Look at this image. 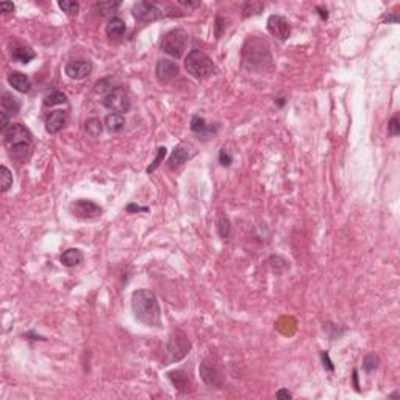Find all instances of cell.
Segmentation results:
<instances>
[{"mask_svg":"<svg viewBox=\"0 0 400 400\" xmlns=\"http://www.w3.org/2000/svg\"><path fill=\"white\" fill-rule=\"evenodd\" d=\"M69 210L78 219H95L102 216V208L92 200L78 199L69 205Z\"/></svg>","mask_w":400,"mask_h":400,"instance_id":"9c48e42d","label":"cell"},{"mask_svg":"<svg viewBox=\"0 0 400 400\" xmlns=\"http://www.w3.org/2000/svg\"><path fill=\"white\" fill-rule=\"evenodd\" d=\"M263 10H264V5L261 2H255V0H252V2H244L242 3V16L244 18L260 14Z\"/></svg>","mask_w":400,"mask_h":400,"instance_id":"484cf974","label":"cell"},{"mask_svg":"<svg viewBox=\"0 0 400 400\" xmlns=\"http://www.w3.org/2000/svg\"><path fill=\"white\" fill-rule=\"evenodd\" d=\"M191 157V153H189V147L188 145H184V144H180V145H177L172 155H170V158H169V167L170 169H175V167H179L182 164H184Z\"/></svg>","mask_w":400,"mask_h":400,"instance_id":"ac0fdd59","label":"cell"},{"mask_svg":"<svg viewBox=\"0 0 400 400\" xmlns=\"http://www.w3.org/2000/svg\"><path fill=\"white\" fill-rule=\"evenodd\" d=\"M184 69L194 78L203 80V78H208L214 72V63L205 52L194 49L184 58Z\"/></svg>","mask_w":400,"mask_h":400,"instance_id":"277c9868","label":"cell"},{"mask_svg":"<svg viewBox=\"0 0 400 400\" xmlns=\"http://www.w3.org/2000/svg\"><path fill=\"white\" fill-rule=\"evenodd\" d=\"M189 36L188 33L183 30V28H174V30L167 32L161 39V50L164 52L166 55L172 58H182L184 50L188 47Z\"/></svg>","mask_w":400,"mask_h":400,"instance_id":"5b68a950","label":"cell"},{"mask_svg":"<svg viewBox=\"0 0 400 400\" xmlns=\"http://www.w3.org/2000/svg\"><path fill=\"white\" fill-rule=\"evenodd\" d=\"M242 66L247 71H269L272 68L271 47L260 36H252L242 46Z\"/></svg>","mask_w":400,"mask_h":400,"instance_id":"7a4b0ae2","label":"cell"},{"mask_svg":"<svg viewBox=\"0 0 400 400\" xmlns=\"http://www.w3.org/2000/svg\"><path fill=\"white\" fill-rule=\"evenodd\" d=\"M277 105L278 107H283L285 105V99H277Z\"/></svg>","mask_w":400,"mask_h":400,"instance_id":"bcb514c9","label":"cell"},{"mask_svg":"<svg viewBox=\"0 0 400 400\" xmlns=\"http://www.w3.org/2000/svg\"><path fill=\"white\" fill-rule=\"evenodd\" d=\"M58 6L68 14H77L80 11V3L73 2V0H63V2H58Z\"/></svg>","mask_w":400,"mask_h":400,"instance_id":"1f68e13d","label":"cell"},{"mask_svg":"<svg viewBox=\"0 0 400 400\" xmlns=\"http://www.w3.org/2000/svg\"><path fill=\"white\" fill-rule=\"evenodd\" d=\"M225 28H227V20H225V18H222L219 14V16H216V22H214V33H216L218 39L224 35Z\"/></svg>","mask_w":400,"mask_h":400,"instance_id":"836d02e7","label":"cell"},{"mask_svg":"<svg viewBox=\"0 0 400 400\" xmlns=\"http://www.w3.org/2000/svg\"><path fill=\"white\" fill-rule=\"evenodd\" d=\"M0 179H2V192H6L13 186V174L5 164L0 167Z\"/></svg>","mask_w":400,"mask_h":400,"instance_id":"f1b7e54d","label":"cell"},{"mask_svg":"<svg viewBox=\"0 0 400 400\" xmlns=\"http://www.w3.org/2000/svg\"><path fill=\"white\" fill-rule=\"evenodd\" d=\"M105 127L108 131L111 133H117L121 131L124 127H125V119L122 114H117V113H109L107 117H105Z\"/></svg>","mask_w":400,"mask_h":400,"instance_id":"7402d4cb","label":"cell"},{"mask_svg":"<svg viewBox=\"0 0 400 400\" xmlns=\"http://www.w3.org/2000/svg\"><path fill=\"white\" fill-rule=\"evenodd\" d=\"M379 363H380V358L377 357L375 353H369L363 360V367H364L366 372H372L377 367H379Z\"/></svg>","mask_w":400,"mask_h":400,"instance_id":"4dcf8cb0","label":"cell"},{"mask_svg":"<svg viewBox=\"0 0 400 400\" xmlns=\"http://www.w3.org/2000/svg\"><path fill=\"white\" fill-rule=\"evenodd\" d=\"M119 6H121V2H111L109 0V2H97L94 5V8L99 14H102V16H109V14L116 13V10H119Z\"/></svg>","mask_w":400,"mask_h":400,"instance_id":"d4e9b609","label":"cell"},{"mask_svg":"<svg viewBox=\"0 0 400 400\" xmlns=\"http://www.w3.org/2000/svg\"><path fill=\"white\" fill-rule=\"evenodd\" d=\"M103 107L108 108L111 113H117V114H124L130 109L131 103H130V97L125 90L117 86L116 90H113L111 92H108L105 97L102 100Z\"/></svg>","mask_w":400,"mask_h":400,"instance_id":"52a82bcc","label":"cell"},{"mask_svg":"<svg viewBox=\"0 0 400 400\" xmlns=\"http://www.w3.org/2000/svg\"><path fill=\"white\" fill-rule=\"evenodd\" d=\"M232 232V225H230V219H228L227 214H220L218 219V233L222 239H227L230 236Z\"/></svg>","mask_w":400,"mask_h":400,"instance_id":"4316f807","label":"cell"},{"mask_svg":"<svg viewBox=\"0 0 400 400\" xmlns=\"http://www.w3.org/2000/svg\"><path fill=\"white\" fill-rule=\"evenodd\" d=\"M189 352H191V343L188 336L184 335L182 330H175L172 335L169 336L167 345H166V355H167L166 364L183 360Z\"/></svg>","mask_w":400,"mask_h":400,"instance_id":"8992f818","label":"cell"},{"mask_svg":"<svg viewBox=\"0 0 400 400\" xmlns=\"http://www.w3.org/2000/svg\"><path fill=\"white\" fill-rule=\"evenodd\" d=\"M353 386L357 391H360V384H358V372H357V369L353 370Z\"/></svg>","mask_w":400,"mask_h":400,"instance_id":"7bdbcfd3","label":"cell"},{"mask_svg":"<svg viewBox=\"0 0 400 400\" xmlns=\"http://www.w3.org/2000/svg\"><path fill=\"white\" fill-rule=\"evenodd\" d=\"M164 157H166V147H158L157 157H155V160H153V163H152V164H150L149 167H147V172H149V174L155 172V170H157V169L160 167L161 161L164 160Z\"/></svg>","mask_w":400,"mask_h":400,"instance_id":"d6a6232c","label":"cell"},{"mask_svg":"<svg viewBox=\"0 0 400 400\" xmlns=\"http://www.w3.org/2000/svg\"><path fill=\"white\" fill-rule=\"evenodd\" d=\"M384 22H388V24H389V22H399V16H397V14H391V16L384 18Z\"/></svg>","mask_w":400,"mask_h":400,"instance_id":"ee69618b","label":"cell"},{"mask_svg":"<svg viewBox=\"0 0 400 400\" xmlns=\"http://www.w3.org/2000/svg\"><path fill=\"white\" fill-rule=\"evenodd\" d=\"M91 71H92V66L86 60H73V61L66 64V68H64L66 75L72 80H83L90 75Z\"/></svg>","mask_w":400,"mask_h":400,"instance_id":"4fadbf2b","label":"cell"},{"mask_svg":"<svg viewBox=\"0 0 400 400\" xmlns=\"http://www.w3.org/2000/svg\"><path fill=\"white\" fill-rule=\"evenodd\" d=\"M167 375H169V380L172 382V384L180 392H188L189 391L191 382H189L188 374L184 372V370H172V372H169Z\"/></svg>","mask_w":400,"mask_h":400,"instance_id":"ffe728a7","label":"cell"},{"mask_svg":"<svg viewBox=\"0 0 400 400\" xmlns=\"http://www.w3.org/2000/svg\"><path fill=\"white\" fill-rule=\"evenodd\" d=\"M317 11H321L319 14H321V18H322V19H327V18H328L327 10H324V8H321V6H317Z\"/></svg>","mask_w":400,"mask_h":400,"instance_id":"f6af8a7d","label":"cell"},{"mask_svg":"<svg viewBox=\"0 0 400 400\" xmlns=\"http://www.w3.org/2000/svg\"><path fill=\"white\" fill-rule=\"evenodd\" d=\"M321 358H322V364H324L325 370H330V372H333V370H335V366H333V363L330 360V355L327 352H324L321 355Z\"/></svg>","mask_w":400,"mask_h":400,"instance_id":"74e56055","label":"cell"},{"mask_svg":"<svg viewBox=\"0 0 400 400\" xmlns=\"http://www.w3.org/2000/svg\"><path fill=\"white\" fill-rule=\"evenodd\" d=\"M0 10H2L3 14H6V13H13V11H14V5L10 3V2H2V3H0Z\"/></svg>","mask_w":400,"mask_h":400,"instance_id":"60d3db41","label":"cell"},{"mask_svg":"<svg viewBox=\"0 0 400 400\" xmlns=\"http://www.w3.org/2000/svg\"><path fill=\"white\" fill-rule=\"evenodd\" d=\"M127 213H133V211H149V208H147V206H138V205H135V203H130V205H127Z\"/></svg>","mask_w":400,"mask_h":400,"instance_id":"ab89813d","label":"cell"},{"mask_svg":"<svg viewBox=\"0 0 400 400\" xmlns=\"http://www.w3.org/2000/svg\"><path fill=\"white\" fill-rule=\"evenodd\" d=\"M10 119H8V114L5 113V111H2V113H0V131H2V135L3 133L8 130V127H10Z\"/></svg>","mask_w":400,"mask_h":400,"instance_id":"8d00e7d4","label":"cell"},{"mask_svg":"<svg viewBox=\"0 0 400 400\" xmlns=\"http://www.w3.org/2000/svg\"><path fill=\"white\" fill-rule=\"evenodd\" d=\"M388 133L391 136H397L400 133V122H399V117L397 116H392L391 121L388 124Z\"/></svg>","mask_w":400,"mask_h":400,"instance_id":"e575fe53","label":"cell"},{"mask_svg":"<svg viewBox=\"0 0 400 400\" xmlns=\"http://www.w3.org/2000/svg\"><path fill=\"white\" fill-rule=\"evenodd\" d=\"M8 83L19 92H28L32 88V80L22 72H11L8 77Z\"/></svg>","mask_w":400,"mask_h":400,"instance_id":"d6986e66","label":"cell"},{"mask_svg":"<svg viewBox=\"0 0 400 400\" xmlns=\"http://www.w3.org/2000/svg\"><path fill=\"white\" fill-rule=\"evenodd\" d=\"M268 32L278 41H286L291 36V24L280 14H272L268 19Z\"/></svg>","mask_w":400,"mask_h":400,"instance_id":"8fae6325","label":"cell"},{"mask_svg":"<svg viewBox=\"0 0 400 400\" xmlns=\"http://www.w3.org/2000/svg\"><path fill=\"white\" fill-rule=\"evenodd\" d=\"M66 124H68V113H66V111H61V109L52 111V113L46 117V130H47V133H50V135L60 133L66 127Z\"/></svg>","mask_w":400,"mask_h":400,"instance_id":"5bb4252c","label":"cell"},{"mask_svg":"<svg viewBox=\"0 0 400 400\" xmlns=\"http://www.w3.org/2000/svg\"><path fill=\"white\" fill-rule=\"evenodd\" d=\"M3 143L13 160L25 161L33 147V135L22 124H11L3 133Z\"/></svg>","mask_w":400,"mask_h":400,"instance_id":"3957f363","label":"cell"},{"mask_svg":"<svg viewBox=\"0 0 400 400\" xmlns=\"http://www.w3.org/2000/svg\"><path fill=\"white\" fill-rule=\"evenodd\" d=\"M83 260H85V255L80 249H68L64 250L60 256L61 264L66 266V268H75V266L83 263Z\"/></svg>","mask_w":400,"mask_h":400,"instance_id":"2e32d148","label":"cell"},{"mask_svg":"<svg viewBox=\"0 0 400 400\" xmlns=\"http://www.w3.org/2000/svg\"><path fill=\"white\" fill-rule=\"evenodd\" d=\"M275 397L280 400H290V399H292V394L288 389H278L275 392Z\"/></svg>","mask_w":400,"mask_h":400,"instance_id":"f35d334b","label":"cell"},{"mask_svg":"<svg viewBox=\"0 0 400 400\" xmlns=\"http://www.w3.org/2000/svg\"><path fill=\"white\" fill-rule=\"evenodd\" d=\"M131 311L147 327H161V308L157 295L149 290H138L131 295Z\"/></svg>","mask_w":400,"mask_h":400,"instance_id":"6da1fadb","label":"cell"},{"mask_svg":"<svg viewBox=\"0 0 400 400\" xmlns=\"http://www.w3.org/2000/svg\"><path fill=\"white\" fill-rule=\"evenodd\" d=\"M114 86V80L113 78H103V80H99L97 83H95L94 86V91L97 92V94H103V92H111L113 90H116Z\"/></svg>","mask_w":400,"mask_h":400,"instance_id":"f546056e","label":"cell"},{"mask_svg":"<svg viewBox=\"0 0 400 400\" xmlns=\"http://www.w3.org/2000/svg\"><path fill=\"white\" fill-rule=\"evenodd\" d=\"M199 374L202 377L203 383L210 388L220 389L225 383L224 372L220 370V367L210 360H205L202 364L199 366Z\"/></svg>","mask_w":400,"mask_h":400,"instance_id":"ba28073f","label":"cell"},{"mask_svg":"<svg viewBox=\"0 0 400 400\" xmlns=\"http://www.w3.org/2000/svg\"><path fill=\"white\" fill-rule=\"evenodd\" d=\"M191 130L194 131V133H197V135L202 138V139H208L213 135H216V128L210 127L203 117H200V116H192V119H191Z\"/></svg>","mask_w":400,"mask_h":400,"instance_id":"9a60e30c","label":"cell"},{"mask_svg":"<svg viewBox=\"0 0 400 400\" xmlns=\"http://www.w3.org/2000/svg\"><path fill=\"white\" fill-rule=\"evenodd\" d=\"M68 102V95L61 91H52L49 92L46 97H44V105L46 107H56L63 105V103Z\"/></svg>","mask_w":400,"mask_h":400,"instance_id":"cb8c5ba5","label":"cell"},{"mask_svg":"<svg viewBox=\"0 0 400 400\" xmlns=\"http://www.w3.org/2000/svg\"><path fill=\"white\" fill-rule=\"evenodd\" d=\"M131 13L139 22H153L163 16L161 8L153 2H138L133 5Z\"/></svg>","mask_w":400,"mask_h":400,"instance_id":"30bf717a","label":"cell"},{"mask_svg":"<svg viewBox=\"0 0 400 400\" xmlns=\"http://www.w3.org/2000/svg\"><path fill=\"white\" fill-rule=\"evenodd\" d=\"M85 130L90 136L97 138L103 130V124L100 122V119H97V117H91V119H88L85 124Z\"/></svg>","mask_w":400,"mask_h":400,"instance_id":"83f0119b","label":"cell"},{"mask_svg":"<svg viewBox=\"0 0 400 400\" xmlns=\"http://www.w3.org/2000/svg\"><path fill=\"white\" fill-rule=\"evenodd\" d=\"M179 66L177 63L170 60H160L157 63V68H155V75H157L160 83H170L172 80L179 77Z\"/></svg>","mask_w":400,"mask_h":400,"instance_id":"7c38bea8","label":"cell"},{"mask_svg":"<svg viewBox=\"0 0 400 400\" xmlns=\"http://www.w3.org/2000/svg\"><path fill=\"white\" fill-rule=\"evenodd\" d=\"M2 108L6 114H18L20 109V100L10 92L2 94Z\"/></svg>","mask_w":400,"mask_h":400,"instance_id":"44dd1931","label":"cell"},{"mask_svg":"<svg viewBox=\"0 0 400 400\" xmlns=\"http://www.w3.org/2000/svg\"><path fill=\"white\" fill-rule=\"evenodd\" d=\"M219 163L222 166H225V167H228L233 163V157L230 155V152L228 150H225V149H222L220 152H219Z\"/></svg>","mask_w":400,"mask_h":400,"instance_id":"d590c367","label":"cell"},{"mask_svg":"<svg viewBox=\"0 0 400 400\" xmlns=\"http://www.w3.org/2000/svg\"><path fill=\"white\" fill-rule=\"evenodd\" d=\"M179 3L183 6H189V8H197V6H200V2H186V0H180Z\"/></svg>","mask_w":400,"mask_h":400,"instance_id":"b9f144b4","label":"cell"},{"mask_svg":"<svg viewBox=\"0 0 400 400\" xmlns=\"http://www.w3.org/2000/svg\"><path fill=\"white\" fill-rule=\"evenodd\" d=\"M11 55L14 60L22 63V64H28L32 60H35V56H36V54L30 47H18L16 50H13Z\"/></svg>","mask_w":400,"mask_h":400,"instance_id":"603a6c76","label":"cell"},{"mask_svg":"<svg viewBox=\"0 0 400 400\" xmlns=\"http://www.w3.org/2000/svg\"><path fill=\"white\" fill-rule=\"evenodd\" d=\"M125 30H127V25L121 18H111L108 20V24L105 27V33L109 39H119L124 36Z\"/></svg>","mask_w":400,"mask_h":400,"instance_id":"e0dca14e","label":"cell"}]
</instances>
